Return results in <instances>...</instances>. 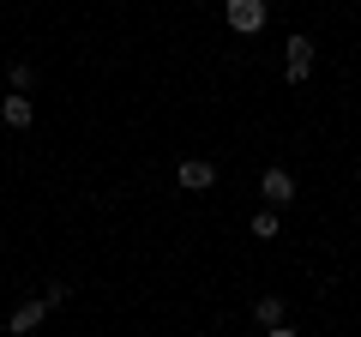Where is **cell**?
Masks as SVG:
<instances>
[{"mask_svg":"<svg viewBox=\"0 0 361 337\" xmlns=\"http://www.w3.org/2000/svg\"><path fill=\"white\" fill-rule=\"evenodd\" d=\"M223 13H229V30L235 37H259V30H265V0H229V6H223Z\"/></svg>","mask_w":361,"mask_h":337,"instance_id":"6da1fadb","label":"cell"},{"mask_svg":"<svg viewBox=\"0 0 361 337\" xmlns=\"http://www.w3.org/2000/svg\"><path fill=\"white\" fill-rule=\"evenodd\" d=\"M175 181L187 187V193H205V187H217V163H211V157H180Z\"/></svg>","mask_w":361,"mask_h":337,"instance_id":"7a4b0ae2","label":"cell"},{"mask_svg":"<svg viewBox=\"0 0 361 337\" xmlns=\"http://www.w3.org/2000/svg\"><path fill=\"white\" fill-rule=\"evenodd\" d=\"M259 199L283 211L289 199H295V175H289V168H265V175H259Z\"/></svg>","mask_w":361,"mask_h":337,"instance_id":"3957f363","label":"cell"},{"mask_svg":"<svg viewBox=\"0 0 361 337\" xmlns=\"http://www.w3.org/2000/svg\"><path fill=\"white\" fill-rule=\"evenodd\" d=\"M49 301H42V295H30V301H18V307H13V319H6V331H13V337H25V331H37V325L42 319H49Z\"/></svg>","mask_w":361,"mask_h":337,"instance_id":"277c9868","label":"cell"},{"mask_svg":"<svg viewBox=\"0 0 361 337\" xmlns=\"http://www.w3.org/2000/svg\"><path fill=\"white\" fill-rule=\"evenodd\" d=\"M0 121L25 133L30 121H37V103H30V91H13V97H6V103H0Z\"/></svg>","mask_w":361,"mask_h":337,"instance_id":"5b68a950","label":"cell"},{"mask_svg":"<svg viewBox=\"0 0 361 337\" xmlns=\"http://www.w3.org/2000/svg\"><path fill=\"white\" fill-rule=\"evenodd\" d=\"M253 319L265 325V331H277V325H283V295H259L253 301Z\"/></svg>","mask_w":361,"mask_h":337,"instance_id":"8992f818","label":"cell"},{"mask_svg":"<svg viewBox=\"0 0 361 337\" xmlns=\"http://www.w3.org/2000/svg\"><path fill=\"white\" fill-rule=\"evenodd\" d=\"M253 235H259V241H277V205H259L253 211Z\"/></svg>","mask_w":361,"mask_h":337,"instance_id":"52a82bcc","label":"cell"},{"mask_svg":"<svg viewBox=\"0 0 361 337\" xmlns=\"http://www.w3.org/2000/svg\"><path fill=\"white\" fill-rule=\"evenodd\" d=\"M6 78H13V91H30V85H37V66H30V61H13V66H6Z\"/></svg>","mask_w":361,"mask_h":337,"instance_id":"ba28073f","label":"cell"},{"mask_svg":"<svg viewBox=\"0 0 361 337\" xmlns=\"http://www.w3.org/2000/svg\"><path fill=\"white\" fill-rule=\"evenodd\" d=\"M283 54H289V61H313V42H307V37H301V30H295V37H289V42H283Z\"/></svg>","mask_w":361,"mask_h":337,"instance_id":"9c48e42d","label":"cell"},{"mask_svg":"<svg viewBox=\"0 0 361 337\" xmlns=\"http://www.w3.org/2000/svg\"><path fill=\"white\" fill-rule=\"evenodd\" d=\"M66 295H73L66 283H49V289H42V301H49V307H66Z\"/></svg>","mask_w":361,"mask_h":337,"instance_id":"30bf717a","label":"cell"}]
</instances>
